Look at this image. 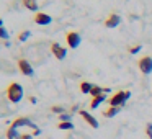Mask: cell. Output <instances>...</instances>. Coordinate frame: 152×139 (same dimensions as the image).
<instances>
[{
    "instance_id": "14",
    "label": "cell",
    "mask_w": 152,
    "mask_h": 139,
    "mask_svg": "<svg viewBox=\"0 0 152 139\" xmlns=\"http://www.w3.org/2000/svg\"><path fill=\"white\" fill-rule=\"evenodd\" d=\"M57 129H62V131H70L74 129V123L72 121H61L57 124Z\"/></svg>"
},
{
    "instance_id": "20",
    "label": "cell",
    "mask_w": 152,
    "mask_h": 139,
    "mask_svg": "<svg viewBox=\"0 0 152 139\" xmlns=\"http://www.w3.org/2000/svg\"><path fill=\"white\" fill-rule=\"evenodd\" d=\"M51 111H53V113H59V115H62V113H64V108H62V106L54 105L53 108H51Z\"/></svg>"
},
{
    "instance_id": "5",
    "label": "cell",
    "mask_w": 152,
    "mask_h": 139,
    "mask_svg": "<svg viewBox=\"0 0 152 139\" xmlns=\"http://www.w3.org/2000/svg\"><path fill=\"white\" fill-rule=\"evenodd\" d=\"M17 66H18V70H20L23 75H26V77H31L34 74V70H33V67H31V64L28 62L26 59H18V62H17Z\"/></svg>"
},
{
    "instance_id": "8",
    "label": "cell",
    "mask_w": 152,
    "mask_h": 139,
    "mask_svg": "<svg viewBox=\"0 0 152 139\" xmlns=\"http://www.w3.org/2000/svg\"><path fill=\"white\" fill-rule=\"evenodd\" d=\"M79 115L82 116L83 119H85V123H88L90 126H92V128H98V121H96V118L93 115H90L88 111H85V110H79Z\"/></svg>"
},
{
    "instance_id": "12",
    "label": "cell",
    "mask_w": 152,
    "mask_h": 139,
    "mask_svg": "<svg viewBox=\"0 0 152 139\" xmlns=\"http://www.w3.org/2000/svg\"><path fill=\"white\" fill-rule=\"evenodd\" d=\"M118 113H119L118 106H108L106 110H103V116H105V118H113V116H116Z\"/></svg>"
},
{
    "instance_id": "17",
    "label": "cell",
    "mask_w": 152,
    "mask_h": 139,
    "mask_svg": "<svg viewBox=\"0 0 152 139\" xmlns=\"http://www.w3.org/2000/svg\"><path fill=\"white\" fill-rule=\"evenodd\" d=\"M102 93H105V92H103L102 87L93 85V89H92V92H90V95H92V97H98V95H102Z\"/></svg>"
},
{
    "instance_id": "21",
    "label": "cell",
    "mask_w": 152,
    "mask_h": 139,
    "mask_svg": "<svg viewBox=\"0 0 152 139\" xmlns=\"http://www.w3.org/2000/svg\"><path fill=\"white\" fill-rule=\"evenodd\" d=\"M145 134L149 136V139H152V123H149V124L145 126Z\"/></svg>"
},
{
    "instance_id": "16",
    "label": "cell",
    "mask_w": 152,
    "mask_h": 139,
    "mask_svg": "<svg viewBox=\"0 0 152 139\" xmlns=\"http://www.w3.org/2000/svg\"><path fill=\"white\" fill-rule=\"evenodd\" d=\"M30 36H31V31H28V30L26 31H21V33L18 34V41H20V43H25Z\"/></svg>"
},
{
    "instance_id": "2",
    "label": "cell",
    "mask_w": 152,
    "mask_h": 139,
    "mask_svg": "<svg viewBox=\"0 0 152 139\" xmlns=\"http://www.w3.org/2000/svg\"><path fill=\"white\" fill-rule=\"evenodd\" d=\"M129 97H131V92H129V90H119V92H116L113 97H110L108 103H110V106H118V108H121V106L128 102Z\"/></svg>"
},
{
    "instance_id": "3",
    "label": "cell",
    "mask_w": 152,
    "mask_h": 139,
    "mask_svg": "<svg viewBox=\"0 0 152 139\" xmlns=\"http://www.w3.org/2000/svg\"><path fill=\"white\" fill-rule=\"evenodd\" d=\"M66 41H67V46H69L70 49H77V48L80 46V43H82V36H80L77 31H69V33L66 34Z\"/></svg>"
},
{
    "instance_id": "4",
    "label": "cell",
    "mask_w": 152,
    "mask_h": 139,
    "mask_svg": "<svg viewBox=\"0 0 152 139\" xmlns=\"http://www.w3.org/2000/svg\"><path fill=\"white\" fill-rule=\"evenodd\" d=\"M137 67H139V70H141L144 75H149V74L152 72V57L151 56L141 57L139 62H137Z\"/></svg>"
},
{
    "instance_id": "10",
    "label": "cell",
    "mask_w": 152,
    "mask_h": 139,
    "mask_svg": "<svg viewBox=\"0 0 152 139\" xmlns=\"http://www.w3.org/2000/svg\"><path fill=\"white\" fill-rule=\"evenodd\" d=\"M21 126H31V128H34V124L31 123L30 118H17L13 123H12V128H15V129L21 128Z\"/></svg>"
},
{
    "instance_id": "23",
    "label": "cell",
    "mask_w": 152,
    "mask_h": 139,
    "mask_svg": "<svg viewBox=\"0 0 152 139\" xmlns=\"http://www.w3.org/2000/svg\"><path fill=\"white\" fill-rule=\"evenodd\" d=\"M33 136L31 134H20V139H31Z\"/></svg>"
},
{
    "instance_id": "24",
    "label": "cell",
    "mask_w": 152,
    "mask_h": 139,
    "mask_svg": "<svg viewBox=\"0 0 152 139\" xmlns=\"http://www.w3.org/2000/svg\"><path fill=\"white\" fill-rule=\"evenodd\" d=\"M4 26V20H2V18H0V28Z\"/></svg>"
},
{
    "instance_id": "22",
    "label": "cell",
    "mask_w": 152,
    "mask_h": 139,
    "mask_svg": "<svg viewBox=\"0 0 152 139\" xmlns=\"http://www.w3.org/2000/svg\"><path fill=\"white\" fill-rule=\"evenodd\" d=\"M61 121H70V115L62 113V115H61Z\"/></svg>"
},
{
    "instance_id": "9",
    "label": "cell",
    "mask_w": 152,
    "mask_h": 139,
    "mask_svg": "<svg viewBox=\"0 0 152 139\" xmlns=\"http://www.w3.org/2000/svg\"><path fill=\"white\" fill-rule=\"evenodd\" d=\"M121 23V17L118 13H111L108 18L105 20V26L106 28H116L118 25Z\"/></svg>"
},
{
    "instance_id": "15",
    "label": "cell",
    "mask_w": 152,
    "mask_h": 139,
    "mask_svg": "<svg viewBox=\"0 0 152 139\" xmlns=\"http://www.w3.org/2000/svg\"><path fill=\"white\" fill-rule=\"evenodd\" d=\"M92 89H93V83H90V82H82L80 83V92L82 93H90Z\"/></svg>"
},
{
    "instance_id": "1",
    "label": "cell",
    "mask_w": 152,
    "mask_h": 139,
    "mask_svg": "<svg viewBox=\"0 0 152 139\" xmlns=\"http://www.w3.org/2000/svg\"><path fill=\"white\" fill-rule=\"evenodd\" d=\"M5 95H7V98L10 100L12 103L21 102V98H23V87H21L18 82H12L10 85L7 87V92H5Z\"/></svg>"
},
{
    "instance_id": "18",
    "label": "cell",
    "mask_w": 152,
    "mask_h": 139,
    "mask_svg": "<svg viewBox=\"0 0 152 139\" xmlns=\"http://www.w3.org/2000/svg\"><path fill=\"white\" fill-rule=\"evenodd\" d=\"M0 38H2V40H8V31L5 26L0 28Z\"/></svg>"
},
{
    "instance_id": "6",
    "label": "cell",
    "mask_w": 152,
    "mask_h": 139,
    "mask_svg": "<svg viewBox=\"0 0 152 139\" xmlns=\"http://www.w3.org/2000/svg\"><path fill=\"white\" fill-rule=\"evenodd\" d=\"M51 53H53V56L56 57V59H59V61H64V59H66V56H67V49H66V48H62L59 43H53V44H51Z\"/></svg>"
},
{
    "instance_id": "19",
    "label": "cell",
    "mask_w": 152,
    "mask_h": 139,
    "mask_svg": "<svg viewBox=\"0 0 152 139\" xmlns=\"http://www.w3.org/2000/svg\"><path fill=\"white\" fill-rule=\"evenodd\" d=\"M141 49H142L141 44H137V46H131V48H129V53H131V54H136V53H139Z\"/></svg>"
},
{
    "instance_id": "13",
    "label": "cell",
    "mask_w": 152,
    "mask_h": 139,
    "mask_svg": "<svg viewBox=\"0 0 152 139\" xmlns=\"http://www.w3.org/2000/svg\"><path fill=\"white\" fill-rule=\"evenodd\" d=\"M21 2H23V7L28 8V10H31V12L38 10V2L36 0H21Z\"/></svg>"
},
{
    "instance_id": "7",
    "label": "cell",
    "mask_w": 152,
    "mask_h": 139,
    "mask_svg": "<svg viewBox=\"0 0 152 139\" xmlns=\"http://www.w3.org/2000/svg\"><path fill=\"white\" fill-rule=\"evenodd\" d=\"M51 21H53V18H51L48 13H44V12H36V15H34V23L36 25L46 26V25H49Z\"/></svg>"
},
{
    "instance_id": "11",
    "label": "cell",
    "mask_w": 152,
    "mask_h": 139,
    "mask_svg": "<svg viewBox=\"0 0 152 139\" xmlns=\"http://www.w3.org/2000/svg\"><path fill=\"white\" fill-rule=\"evenodd\" d=\"M105 100H106V93H102V95H98V97H93L92 102H90V108H92V110L98 108V106L102 105Z\"/></svg>"
}]
</instances>
